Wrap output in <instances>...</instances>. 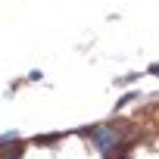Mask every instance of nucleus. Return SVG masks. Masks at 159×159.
<instances>
[{"label": "nucleus", "mask_w": 159, "mask_h": 159, "mask_svg": "<svg viewBox=\"0 0 159 159\" xmlns=\"http://www.w3.org/2000/svg\"><path fill=\"white\" fill-rule=\"evenodd\" d=\"M153 72H156V75H159V66H153Z\"/></svg>", "instance_id": "2"}, {"label": "nucleus", "mask_w": 159, "mask_h": 159, "mask_svg": "<svg viewBox=\"0 0 159 159\" xmlns=\"http://www.w3.org/2000/svg\"><path fill=\"white\" fill-rule=\"evenodd\" d=\"M16 134H0V143H7V140H13Z\"/></svg>", "instance_id": "1"}]
</instances>
